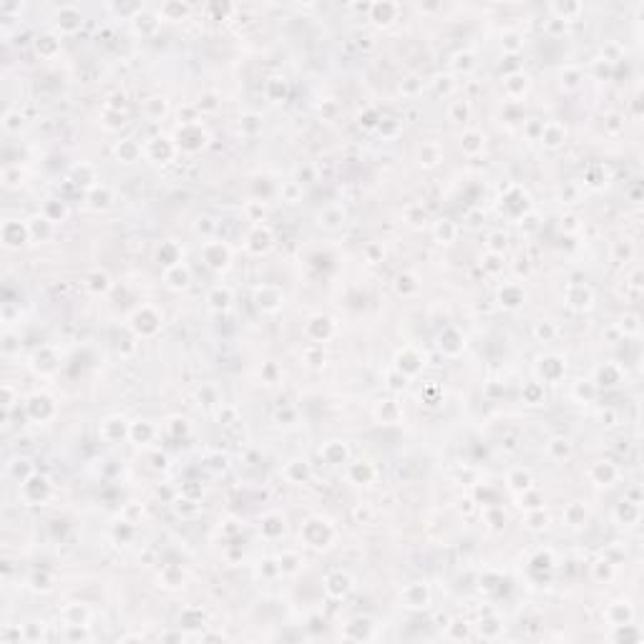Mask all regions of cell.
Wrapping results in <instances>:
<instances>
[{
    "mask_svg": "<svg viewBox=\"0 0 644 644\" xmlns=\"http://www.w3.org/2000/svg\"><path fill=\"white\" fill-rule=\"evenodd\" d=\"M3 126H5V131H18L20 126H23V118H20V114H15V111H8L5 116H3Z\"/></svg>",
    "mask_w": 644,
    "mask_h": 644,
    "instance_id": "obj_2",
    "label": "cell"
},
{
    "mask_svg": "<svg viewBox=\"0 0 644 644\" xmlns=\"http://www.w3.org/2000/svg\"><path fill=\"white\" fill-rule=\"evenodd\" d=\"M35 48H38V53H40V48H46L43 56H51V48H58V40H56V35H38Z\"/></svg>",
    "mask_w": 644,
    "mask_h": 644,
    "instance_id": "obj_3",
    "label": "cell"
},
{
    "mask_svg": "<svg viewBox=\"0 0 644 644\" xmlns=\"http://www.w3.org/2000/svg\"><path fill=\"white\" fill-rule=\"evenodd\" d=\"M26 237H28V229L20 227V222H10V219H8V222L3 224V242H5L8 247H20Z\"/></svg>",
    "mask_w": 644,
    "mask_h": 644,
    "instance_id": "obj_1",
    "label": "cell"
}]
</instances>
